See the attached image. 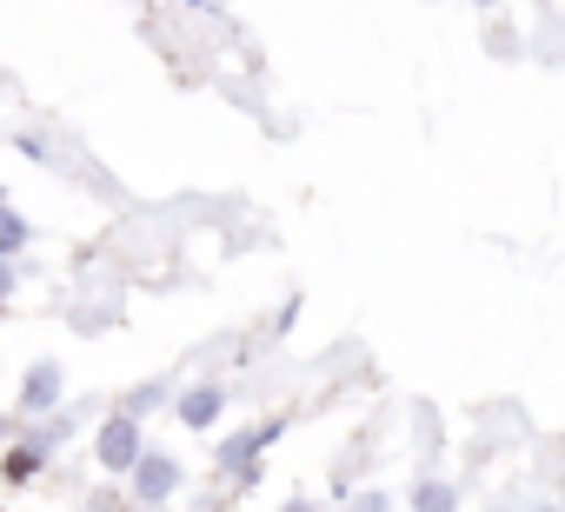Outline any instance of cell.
Wrapping results in <instances>:
<instances>
[{
    "label": "cell",
    "mask_w": 565,
    "mask_h": 512,
    "mask_svg": "<svg viewBox=\"0 0 565 512\" xmlns=\"http://www.w3.org/2000/svg\"><path fill=\"white\" fill-rule=\"evenodd\" d=\"M279 512H313V505H307V499H287V505H279Z\"/></svg>",
    "instance_id": "7c38bea8"
},
{
    "label": "cell",
    "mask_w": 565,
    "mask_h": 512,
    "mask_svg": "<svg viewBox=\"0 0 565 512\" xmlns=\"http://www.w3.org/2000/svg\"><path fill=\"white\" fill-rule=\"evenodd\" d=\"M127 472H134V492H140L147 505H160V499L180 486V459H167V452H140Z\"/></svg>",
    "instance_id": "7a4b0ae2"
},
{
    "label": "cell",
    "mask_w": 565,
    "mask_h": 512,
    "mask_svg": "<svg viewBox=\"0 0 565 512\" xmlns=\"http://www.w3.org/2000/svg\"><path fill=\"white\" fill-rule=\"evenodd\" d=\"M160 393H167V386H140V393H134V399H127V419H140V413H147V406H160Z\"/></svg>",
    "instance_id": "9c48e42d"
},
{
    "label": "cell",
    "mask_w": 565,
    "mask_h": 512,
    "mask_svg": "<svg viewBox=\"0 0 565 512\" xmlns=\"http://www.w3.org/2000/svg\"><path fill=\"white\" fill-rule=\"evenodd\" d=\"M8 287H14V267H8V260H0V294H8Z\"/></svg>",
    "instance_id": "8fae6325"
},
{
    "label": "cell",
    "mask_w": 565,
    "mask_h": 512,
    "mask_svg": "<svg viewBox=\"0 0 565 512\" xmlns=\"http://www.w3.org/2000/svg\"><path fill=\"white\" fill-rule=\"evenodd\" d=\"M353 512H386V499H380V492H360V499H353Z\"/></svg>",
    "instance_id": "30bf717a"
},
{
    "label": "cell",
    "mask_w": 565,
    "mask_h": 512,
    "mask_svg": "<svg viewBox=\"0 0 565 512\" xmlns=\"http://www.w3.org/2000/svg\"><path fill=\"white\" fill-rule=\"evenodd\" d=\"M94 452H100V466L107 472H127L147 446H140V419H127V413H114L107 426H100V439H94Z\"/></svg>",
    "instance_id": "6da1fadb"
},
{
    "label": "cell",
    "mask_w": 565,
    "mask_h": 512,
    "mask_svg": "<svg viewBox=\"0 0 565 512\" xmlns=\"http://www.w3.org/2000/svg\"><path fill=\"white\" fill-rule=\"evenodd\" d=\"M186 8H213V0H186Z\"/></svg>",
    "instance_id": "4fadbf2b"
},
{
    "label": "cell",
    "mask_w": 565,
    "mask_h": 512,
    "mask_svg": "<svg viewBox=\"0 0 565 512\" xmlns=\"http://www.w3.org/2000/svg\"><path fill=\"white\" fill-rule=\"evenodd\" d=\"M220 406H226V393H220V386H186V393H180V426L206 433V426L220 419Z\"/></svg>",
    "instance_id": "277c9868"
},
{
    "label": "cell",
    "mask_w": 565,
    "mask_h": 512,
    "mask_svg": "<svg viewBox=\"0 0 565 512\" xmlns=\"http://www.w3.org/2000/svg\"><path fill=\"white\" fill-rule=\"evenodd\" d=\"M54 406H61V366L41 360V366H28V380H21V413H54Z\"/></svg>",
    "instance_id": "3957f363"
},
{
    "label": "cell",
    "mask_w": 565,
    "mask_h": 512,
    "mask_svg": "<svg viewBox=\"0 0 565 512\" xmlns=\"http://www.w3.org/2000/svg\"><path fill=\"white\" fill-rule=\"evenodd\" d=\"M273 439H279V426H253V433H239V439L220 446V466H246V459H253L259 446H273Z\"/></svg>",
    "instance_id": "5b68a950"
},
{
    "label": "cell",
    "mask_w": 565,
    "mask_h": 512,
    "mask_svg": "<svg viewBox=\"0 0 565 512\" xmlns=\"http://www.w3.org/2000/svg\"><path fill=\"white\" fill-rule=\"evenodd\" d=\"M34 466H41V446H14L8 452V479H28Z\"/></svg>",
    "instance_id": "ba28073f"
},
{
    "label": "cell",
    "mask_w": 565,
    "mask_h": 512,
    "mask_svg": "<svg viewBox=\"0 0 565 512\" xmlns=\"http://www.w3.org/2000/svg\"><path fill=\"white\" fill-rule=\"evenodd\" d=\"M413 512H452V486L419 479V486H413Z\"/></svg>",
    "instance_id": "8992f818"
},
{
    "label": "cell",
    "mask_w": 565,
    "mask_h": 512,
    "mask_svg": "<svg viewBox=\"0 0 565 512\" xmlns=\"http://www.w3.org/2000/svg\"><path fill=\"white\" fill-rule=\"evenodd\" d=\"M87 512H114V505H87Z\"/></svg>",
    "instance_id": "5bb4252c"
},
{
    "label": "cell",
    "mask_w": 565,
    "mask_h": 512,
    "mask_svg": "<svg viewBox=\"0 0 565 512\" xmlns=\"http://www.w3.org/2000/svg\"><path fill=\"white\" fill-rule=\"evenodd\" d=\"M28 246V220L14 213V206H0V260H8V253H21Z\"/></svg>",
    "instance_id": "52a82bcc"
},
{
    "label": "cell",
    "mask_w": 565,
    "mask_h": 512,
    "mask_svg": "<svg viewBox=\"0 0 565 512\" xmlns=\"http://www.w3.org/2000/svg\"><path fill=\"white\" fill-rule=\"evenodd\" d=\"M479 8H492V0H479Z\"/></svg>",
    "instance_id": "9a60e30c"
}]
</instances>
